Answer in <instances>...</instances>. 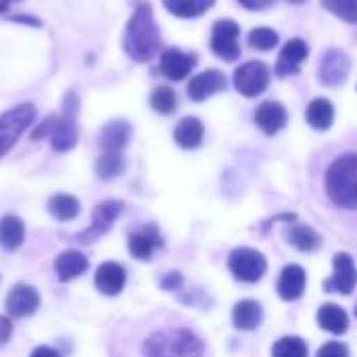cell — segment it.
Masks as SVG:
<instances>
[{
	"mask_svg": "<svg viewBox=\"0 0 357 357\" xmlns=\"http://www.w3.org/2000/svg\"><path fill=\"white\" fill-rule=\"evenodd\" d=\"M182 274L180 272H169L163 280H161V289L163 291H178L182 287Z\"/></svg>",
	"mask_w": 357,
	"mask_h": 357,
	"instance_id": "obj_37",
	"label": "cell"
},
{
	"mask_svg": "<svg viewBox=\"0 0 357 357\" xmlns=\"http://www.w3.org/2000/svg\"><path fill=\"white\" fill-rule=\"evenodd\" d=\"M255 123L261 128V132L274 136L287 126V109L276 100H266L255 111Z\"/></svg>",
	"mask_w": 357,
	"mask_h": 357,
	"instance_id": "obj_18",
	"label": "cell"
},
{
	"mask_svg": "<svg viewBox=\"0 0 357 357\" xmlns=\"http://www.w3.org/2000/svg\"><path fill=\"white\" fill-rule=\"evenodd\" d=\"M287 238H289V243H291L295 249L305 251V253L316 251V249L322 245L320 234H318L314 228H310V226H301V224L291 226V230L287 232Z\"/></svg>",
	"mask_w": 357,
	"mask_h": 357,
	"instance_id": "obj_29",
	"label": "cell"
},
{
	"mask_svg": "<svg viewBox=\"0 0 357 357\" xmlns=\"http://www.w3.org/2000/svg\"><path fill=\"white\" fill-rule=\"evenodd\" d=\"M29 357H61V354L56 349H52V347H38V349L31 351Z\"/></svg>",
	"mask_w": 357,
	"mask_h": 357,
	"instance_id": "obj_40",
	"label": "cell"
},
{
	"mask_svg": "<svg viewBox=\"0 0 357 357\" xmlns=\"http://www.w3.org/2000/svg\"><path fill=\"white\" fill-rule=\"evenodd\" d=\"M86 270H88V257L75 249L63 251L54 259V272H56V278L61 282H69V280L82 276Z\"/></svg>",
	"mask_w": 357,
	"mask_h": 357,
	"instance_id": "obj_19",
	"label": "cell"
},
{
	"mask_svg": "<svg viewBox=\"0 0 357 357\" xmlns=\"http://www.w3.org/2000/svg\"><path fill=\"white\" fill-rule=\"evenodd\" d=\"M356 314H357V310H356Z\"/></svg>",
	"mask_w": 357,
	"mask_h": 357,
	"instance_id": "obj_43",
	"label": "cell"
},
{
	"mask_svg": "<svg viewBox=\"0 0 357 357\" xmlns=\"http://www.w3.org/2000/svg\"><path fill=\"white\" fill-rule=\"evenodd\" d=\"M318 357H349V349L343 343H326L324 347H320Z\"/></svg>",
	"mask_w": 357,
	"mask_h": 357,
	"instance_id": "obj_36",
	"label": "cell"
},
{
	"mask_svg": "<svg viewBox=\"0 0 357 357\" xmlns=\"http://www.w3.org/2000/svg\"><path fill=\"white\" fill-rule=\"evenodd\" d=\"M161 38L159 27L153 17V8L149 2H138L123 33V48L130 59L134 61H151L159 50Z\"/></svg>",
	"mask_w": 357,
	"mask_h": 357,
	"instance_id": "obj_1",
	"label": "cell"
},
{
	"mask_svg": "<svg viewBox=\"0 0 357 357\" xmlns=\"http://www.w3.org/2000/svg\"><path fill=\"white\" fill-rule=\"evenodd\" d=\"M121 211H123V203H121V201L109 199V201L98 203V205L94 207V211H92V224H90L84 232L75 234L73 241L84 243V245H90V243L98 241L100 236H105V234L111 230L113 222L121 215Z\"/></svg>",
	"mask_w": 357,
	"mask_h": 357,
	"instance_id": "obj_5",
	"label": "cell"
},
{
	"mask_svg": "<svg viewBox=\"0 0 357 357\" xmlns=\"http://www.w3.org/2000/svg\"><path fill=\"white\" fill-rule=\"evenodd\" d=\"M163 247L161 234L157 230V226L146 224L144 228L136 230L130 234L128 238V251L132 253V257L140 259V261H149L155 253V249Z\"/></svg>",
	"mask_w": 357,
	"mask_h": 357,
	"instance_id": "obj_14",
	"label": "cell"
},
{
	"mask_svg": "<svg viewBox=\"0 0 357 357\" xmlns=\"http://www.w3.org/2000/svg\"><path fill=\"white\" fill-rule=\"evenodd\" d=\"M48 211L54 220L59 222H71L77 218L79 213V201L73 197V195H65V192H59L54 197H50L48 201Z\"/></svg>",
	"mask_w": 357,
	"mask_h": 357,
	"instance_id": "obj_28",
	"label": "cell"
},
{
	"mask_svg": "<svg viewBox=\"0 0 357 357\" xmlns=\"http://www.w3.org/2000/svg\"><path fill=\"white\" fill-rule=\"evenodd\" d=\"M310 54V46L301 40V38H293L284 44V48L278 54L276 61V75L280 77H291L297 75L301 71L303 61Z\"/></svg>",
	"mask_w": 357,
	"mask_h": 357,
	"instance_id": "obj_12",
	"label": "cell"
},
{
	"mask_svg": "<svg viewBox=\"0 0 357 357\" xmlns=\"http://www.w3.org/2000/svg\"><path fill=\"white\" fill-rule=\"evenodd\" d=\"M228 268H230V272L234 274L236 280H241V282H257L266 274L268 264H266V257L259 251L243 247V249L232 251V255L228 259Z\"/></svg>",
	"mask_w": 357,
	"mask_h": 357,
	"instance_id": "obj_6",
	"label": "cell"
},
{
	"mask_svg": "<svg viewBox=\"0 0 357 357\" xmlns=\"http://www.w3.org/2000/svg\"><path fill=\"white\" fill-rule=\"evenodd\" d=\"M94 287L109 297H115L126 287V270L115 261H105L98 266L94 274Z\"/></svg>",
	"mask_w": 357,
	"mask_h": 357,
	"instance_id": "obj_17",
	"label": "cell"
},
{
	"mask_svg": "<svg viewBox=\"0 0 357 357\" xmlns=\"http://www.w3.org/2000/svg\"><path fill=\"white\" fill-rule=\"evenodd\" d=\"M236 2L243 4L249 10H264V8H268V6L274 4V0H236Z\"/></svg>",
	"mask_w": 357,
	"mask_h": 357,
	"instance_id": "obj_39",
	"label": "cell"
},
{
	"mask_svg": "<svg viewBox=\"0 0 357 357\" xmlns=\"http://www.w3.org/2000/svg\"><path fill=\"white\" fill-rule=\"evenodd\" d=\"M151 107L161 115H172L178 109V94L169 86H159L151 92Z\"/></svg>",
	"mask_w": 357,
	"mask_h": 357,
	"instance_id": "obj_31",
	"label": "cell"
},
{
	"mask_svg": "<svg viewBox=\"0 0 357 357\" xmlns=\"http://www.w3.org/2000/svg\"><path fill=\"white\" fill-rule=\"evenodd\" d=\"M268 84H270V69L261 61H249L234 71V86L247 98L259 96L268 88Z\"/></svg>",
	"mask_w": 357,
	"mask_h": 357,
	"instance_id": "obj_8",
	"label": "cell"
},
{
	"mask_svg": "<svg viewBox=\"0 0 357 357\" xmlns=\"http://www.w3.org/2000/svg\"><path fill=\"white\" fill-rule=\"evenodd\" d=\"M322 6L347 23H357V0H322Z\"/></svg>",
	"mask_w": 357,
	"mask_h": 357,
	"instance_id": "obj_33",
	"label": "cell"
},
{
	"mask_svg": "<svg viewBox=\"0 0 357 357\" xmlns=\"http://www.w3.org/2000/svg\"><path fill=\"white\" fill-rule=\"evenodd\" d=\"M203 136H205V126L201 119L197 117H184L176 130H174V138L182 149H197L203 144Z\"/></svg>",
	"mask_w": 357,
	"mask_h": 357,
	"instance_id": "obj_22",
	"label": "cell"
},
{
	"mask_svg": "<svg viewBox=\"0 0 357 357\" xmlns=\"http://www.w3.org/2000/svg\"><path fill=\"white\" fill-rule=\"evenodd\" d=\"M222 90H226V75L220 69H207L188 82V96L197 102H201Z\"/></svg>",
	"mask_w": 357,
	"mask_h": 357,
	"instance_id": "obj_16",
	"label": "cell"
},
{
	"mask_svg": "<svg viewBox=\"0 0 357 357\" xmlns=\"http://www.w3.org/2000/svg\"><path fill=\"white\" fill-rule=\"evenodd\" d=\"M215 0H163V6L180 19H197L205 15Z\"/></svg>",
	"mask_w": 357,
	"mask_h": 357,
	"instance_id": "obj_27",
	"label": "cell"
},
{
	"mask_svg": "<svg viewBox=\"0 0 357 357\" xmlns=\"http://www.w3.org/2000/svg\"><path fill=\"white\" fill-rule=\"evenodd\" d=\"M197 65V54L192 52H182L178 48H167L163 54H161V61H159V69L161 73L172 79V82H182L190 75V71L195 69Z\"/></svg>",
	"mask_w": 357,
	"mask_h": 357,
	"instance_id": "obj_11",
	"label": "cell"
},
{
	"mask_svg": "<svg viewBox=\"0 0 357 357\" xmlns=\"http://www.w3.org/2000/svg\"><path fill=\"white\" fill-rule=\"evenodd\" d=\"M77 117H69V115H61L52 134H50V146L56 153H67L77 144Z\"/></svg>",
	"mask_w": 357,
	"mask_h": 357,
	"instance_id": "obj_20",
	"label": "cell"
},
{
	"mask_svg": "<svg viewBox=\"0 0 357 357\" xmlns=\"http://www.w3.org/2000/svg\"><path fill=\"white\" fill-rule=\"evenodd\" d=\"M126 169V161L121 153H100V157L94 163V172L100 180L109 182L117 176H121Z\"/></svg>",
	"mask_w": 357,
	"mask_h": 357,
	"instance_id": "obj_30",
	"label": "cell"
},
{
	"mask_svg": "<svg viewBox=\"0 0 357 357\" xmlns=\"http://www.w3.org/2000/svg\"><path fill=\"white\" fill-rule=\"evenodd\" d=\"M318 324L331 335H343L349 328V318H347L345 310H341L339 305L326 303L318 312Z\"/></svg>",
	"mask_w": 357,
	"mask_h": 357,
	"instance_id": "obj_25",
	"label": "cell"
},
{
	"mask_svg": "<svg viewBox=\"0 0 357 357\" xmlns=\"http://www.w3.org/2000/svg\"><path fill=\"white\" fill-rule=\"evenodd\" d=\"M13 2H17V0H0V15H2V13H6V8H8Z\"/></svg>",
	"mask_w": 357,
	"mask_h": 357,
	"instance_id": "obj_41",
	"label": "cell"
},
{
	"mask_svg": "<svg viewBox=\"0 0 357 357\" xmlns=\"http://www.w3.org/2000/svg\"><path fill=\"white\" fill-rule=\"evenodd\" d=\"M13 335V322L4 316H0V347L6 345V341L10 339Z\"/></svg>",
	"mask_w": 357,
	"mask_h": 357,
	"instance_id": "obj_38",
	"label": "cell"
},
{
	"mask_svg": "<svg viewBox=\"0 0 357 357\" xmlns=\"http://www.w3.org/2000/svg\"><path fill=\"white\" fill-rule=\"evenodd\" d=\"M25 241V226L17 215H4L0 220V247L4 251H15Z\"/></svg>",
	"mask_w": 357,
	"mask_h": 357,
	"instance_id": "obj_24",
	"label": "cell"
},
{
	"mask_svg": "<svg viewBox=\"0 0 357 357\" xmlns=\"http://www.w3.org/2000/svg\"><path fill=\"white\" fill-rule=\"evenodd\" d=\"M56 121H59V115H50V117H46L33 132H31V140H42V138H48L50 134H52V130H54V126H56Z\"/></svg>",
	"mask_w": 357,
	"mask_h": 357,
	"instance_id": "obj_35",
	"label": "cell"
},
{
	"mask_svg": "<svg viewBox=\"0 0 357 357\" xmlns=\"http://www.w3.org/2000/svg\"><path fill=\"white\" fill-rule=\"evenodd\" d=\"M326 192L343 209H357V153L335 159L326 172Z\"/></svg>",
	"mask_w": 357,
	"mask_h": 357,
	"instance_id": "obj_2",
	"label": "cell"
},
{
	"mask_svg": "<svg viewBox=\"0 0 357 357\" xmlns=\"http://www.w3.org/2000/svg\"><path fill=\"white\" fill-rule=\"evenodd\" d=\"M305 282H307V276L301 266H287L278 280V295L284 301H295L303 295Z\"/></svg>",
	"mask_w": 357,
	"mask_h": 357,
	"instance_id": "obj_21",
	"label": "cell"
},
{
	"mask_svg": "<svg viewBox=\"0 0 357 357\" xmlns=\"http://www.w3.org/2000/svg\"><path fill=\"white\" fill-rule=\"evenodd\" d=\"M349 71H351L349 56L343 50H339V48H331L320 59L318 77L326 86H341V84H345Z\"/></svg>",
	"mask_w": 357,
	"mask_h": 357,
	"instance_id": "obj_9",
	"label": "cell"
},
{
	"mask_svg": "<svg viewBox=\"0 0 357 357\" xmlns=\"http://www.w3.org/2000/svg\"><path fill=\"white\" fill-rule=\"evenodd\" d=\"M291 4H301V2H305V0H289Z\"/></svg>",
	"mask_w": 357,
	"mask_h": 357,
	"instance_id": "obj_42",
	"label": "cell"
},
{
	"mask_svg": "<svg viewBox=\"0 0 357 357\" xmlns=\"http://www.w3.org/2000/svg\"><path fill=\"white\" fill-rule=\"evenodd\" d=\"M33 119H36V107L29 102L17 105L0 115V157H4L15 146L19 136L31 126Z\"/></svg>",
	"mask_w": 357,
	"mask_h": 357,
	"instance_id": "obj_4",
	"label": "cell"
},
{
	"mask_svg": "<svg viewBox=\"0 0 357 357\" xmlns=\"http://www.w3.org/2000/svg\"><path fill=\"white\" fill-rule=\"evenodd\" d=\"M40 307V295L29 284H15L6 295V312L13 318H27Z\"/></svg>",
	"mask_w": 357,
	"mask_h": 357,
	"instance_id": "obj_13",
	"label": "cell"
},
{
	"mask_svg": "<svg viewBox=\"0 0 357 357\" xmlns=\"http://www.w3.org/2000/svg\"><path fill=\"white\" fill-rule=\"evenodd\" d=\"M249 44L257 50H272L278 44V33L272 27H255L249 33Z\"/></svg>",
	"mask_w": 357,
	"mask_h": 357,
	"instance_id": "obj_34",
	"label": "cell"
},
{
	"mask_svg": "<svg viewBox=\"0 0 357 357\" xmlns=\"http://www.w3.org/2000/svg\"><path fill=\"white\" fill-rule=\"evenodd\" d=\"M241 27L232 19L215 21L211 29V50L224 61H236L241 56Z\"/></svg>",
	"mask_w": 357,
	"mask_h": 357,
	"instance_id": "obj_7",
	"label": "cell"
},
{
	"mask_svg": "<svg viewBox=\"0 0 357 357\" xmlns=\"http://www.w3.org/2000/svg\"><path fill=\"white\" fill-rule=\"evenodd\" d=\"M333 276L324 282V289L328 293H341V295H349L357 284V270L354 259L347 253H337L335 261H333Z\"/></svg>",
	"mask_w": 357,
	"mask_h": 357,
	"instance_id": "obj_10",
	"label": "cell"
},
{
	"mask_svg": "<svg viewBox=\"0 0 357 357\" xmlns=\"http://www.w3.org/2000/svg\"><path fill=\"white\" fill-rule=\"evenodd\" d=\"M142 351L146 357H203V341L184 328H169L151 335Z\"/></svg>",
	"mask_w": 357,
	"mask_h": 357,
	"instance_id": "obj_3",
	"label": "cell"
},
{
	"mask_svg": "<svg viewBox=\"0 0 357 357\" xmlns=\"http://www.w3.org/2000/svg\"><path fill=\"white\" fill-rule=\"evenodd\" d=\"M264 320V310L257 301H238L232 310V322L238 331H255Z\"/></svg>",
	"mask_w": 357,
	"mask_h": 357,
	"instance_id": "obj_23",
	"label": "cell"
},
{
	"mask_svg": "<svg viewBox=\"0 0 357 357\" xmlns=\"http://www.w3.org/2000/svg\"><path fill=\"white\" fill-rule=\"evenodd\" d=\"M305 119L314 130H328L335 121V107L326 98H314L305 111Z\"/></svg>",
	"mask_w": 357,
	"mask_h": 357,
	"instance_id": "obj_26",
	"label": "cell"
},
{
	"mask_svg": "<svg viewBox=\"0 0 357 357\" xmlns=\"http://www.w3.org/2000/svg\"><path fill=\"white\" fill-rule=\"evenodd\" d=\"M307 343L299 337H284L272 349V357H307Z\"/></svg>",
	"mask_w": 357,
	"mask_h": 357,
	"instance_id": "obj_32",
	"label": "cell"
},
{
	"mask_svg": "<svg viewBox=\"0 0 357 357\" xmlns=\"http://www.w3.org/2000/svg\"><path fill=\"white\" fill-rule=\"evenodd\" d=\"M130 138H132V126L126 119H113L100 130L98 146L102 153H123Z\"/></svg>",
	"mask_w": 357,
	"mask_h": 357,
	"instance_id": "obj_15",
	"label": "cell"
}]
</instances>
